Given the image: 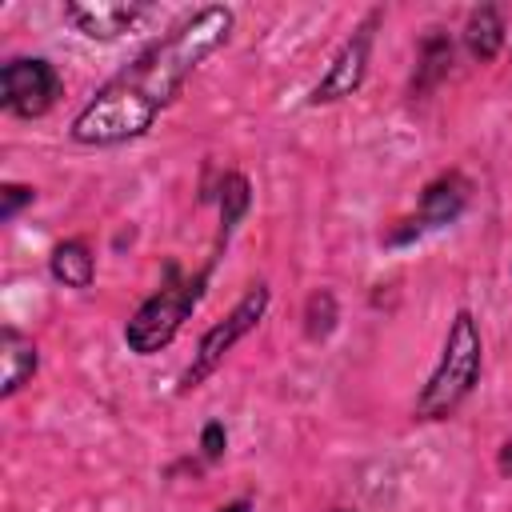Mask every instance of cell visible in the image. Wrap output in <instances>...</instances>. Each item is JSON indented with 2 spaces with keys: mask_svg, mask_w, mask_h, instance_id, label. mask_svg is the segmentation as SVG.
I'll return each instance as SVG.
<instances>
[{
  "mask_svg": "<svg viewBox=\"0 0 512 512\" xmlns=\"http://www.w3.org/2000/svg\"><path fill=\"white\" fill-rule=\"evenodd\" d=\"M32 200H36V192H32L28 184H16V180L0 184V220L12 224V220L20 216V208H28Z\"/></svg>",
  "mask_w": 512,
  "mask_h": 512,
  "instance_id": "obj_14",
  "label": "cell"
},
{
  "mask_svg": "<svg viewBox=\"0 0 512 512\" xmlns=\"http://www.w3.org/2000/svg\"><path fill=\"white\" fill-rule=\"evenodd\" d=\"M480 372H484V336H480V324H476V316L468 308H456V316L448 320L440 356H436L424 388L416 392L412 416L424 420V424H436V420L456 416L460 404L476 392Z\"/></svg>",
  "mask_w": 512,
  "mask_h": 512,
  "instance_id": "obj_3",
  "label": "cell"
},
{
  "mask_svg": "<svg viewBox=\"0 0 512 512\" xmlns=\"http://www.w3.org/2000/svg\"><path fill=\"white\" fill-rule=\"evenodd\" d=\"M48 272H52V280L60 288H72V292L92 288V280H96V256H92L88 240H80V236L60 240L48 252Z\"/></svg>",
  "mask_w": 512,
  "mask_h": 512,
  "instance_id": "obj_11",
  "label": "cell"
},
{
  "mask_svg": "<svg viewBox=\"0 0 512 512\" xmlns=\"http://www.w3.org/2000/svg\"><path fill=\"white\" fill-rule=\"evenodd\" d=\"M60 16L84 40L112 44V40L128 36L148 16V4H140V0H128V4L124 0H68Z\"/></svg>",
  "mask_w": 512,
  "mask_h": 512,
  "instance_id": "obj_8",
  "label": "cell"
},
{
  "mask_svg": "<svg viewBox=\"0 0 512 512\" xmlns=\"http://www.w3.org/2000/svg\"><path fill=\"white\" fill-rule=\"evenodd\" d=\"M504 40H508V24H504V12L496 4H480V8L468 12V20H464V48H468L472 60L492 64L500 56Z\"/></svg>",
  "mask_w": 512,
  "mask_h": 512,
  "instance_id": "obj_10",
  "label": "cell"
},
{
  "mask_svg": "<svg viewBox=\"0 0 512 512\" xmlns=\"http://www.w3.org/2000/svg\"><path fill=\"white\" fill-rule=\"evenodd\" d=\"M224 452H228V432H224L220 420H208V424L200 428V456H204L208 464H216V460H224Z\"/></svg>",
  "mask_w": 512,
  "mask_h": 512,
  "instance_id": "obj_15",
  "label": "cell"
},
{
  "mask_svg": "<svg viewBox=\"0 0 512 512\" xmlns=\"http://www.w3.org/2000/svg\"><path fill=\"white\" fill-rule=\"evenodd\" d=\"M332 512H356V508H332Z\"/></svg>",
  "mask_w": 512,
  "mask_h": 512,
  "instance_id": "obj_18",
  "label": "cell"
},
{
  "mask_svg": "<svg viewBox=\"0 0 512 512\" xmlns=\"http://www.w3.org/2000/svg\"><path fill=\"white\" fill-rule=\"evenodd\" d=\"M64 80L44 56H12L0 68V108L16 120H40L56 108Z\"/></svg>",
  "mask_w": 512,
  "mask_h": 512,
  "instance_id": "obj_5",
  "label": "cell"
},
{
  "mask_svg": "<svg viewBox=\"0 0 512 512\" xmlns=\"http://www.w3.org/2000/svg\"><path fill=\"white\" fill-rule=\"evenodd\" d=\"M384 20L380 8H372L356 28L352 36L332 52L328 68L320 72V80L308 88V104L320 108V104H336V100H348L360 92L364 76H368V60H372V40H376V24Z\"/></svg>",
  "mask_w": 512,
  "mask_h": 512,
  "instance_id": "obj_6",
  "label": "cell"
},
{
  "mask_svg": "<svg viewBox=\"0 0 512 512\" xmlns=\"http://www.w3.org/2000/svg\"><path fill=\"white\" fill-rule=\"evenodd\" d=\"M496 468L504 472V476H512V436L500 444V456H496Z\"/></svg>",
  "mask_w": 512,
  "mask_h": 512,
  "instance_id": "obj_16",
  "label": "cell"
},
{
  "mask_svg": "<svg viewBox=\"0 0 512 512\" xmlns=\"http://www.w3.org/2000/svg\"><path fill=\"white\" fill-rule=\"evenodd\" d=\"M228 240H232V228H216V244H212V252H208V260L196 268V272H180L176 264H168V276H164V284L128 316V324H124V344H128V352H136V356H156V352H164L176 336H180V328H184V320L196 312V304L204 300V292H208V284H212V272H216V264H220V256H224V248H228Z\"/></svg>",
  "mask_w": 512,
  "mask_h": 512,
  "instance_id": "obj_2",
  "label": "cell"
},
{
  "mask_svg": "<svg viewBox=\"0 0 512 512\" xmlns=\"http://www.w3.org/2000/svg\"><path fill=\"white\" fill-rule=\"evenodd\" d=\"M452 68V40L440 28H428V36L416 48V72H412V92H428L440 84Z\"/></svg>",
  "mask_w": 512,
  "mask_h": 512,
  "instance_id": "obj_12",
  "label": "cell"
},
{
  "mask_svg": "<svg viewBox=\"0 0 512 512\" xmlns=\"http://www.w3.org/2000/svg\"><path fill=\"white\" fill-rule=\"evenodd\" d=\"M216 512H252V500H244V496H240V500H228V504H220Z\"/></svg>",
  "mask_w": 512,
  "mask_h": 512,
  "instance_id": "obj_17",
  "label": "cell"
},
{
  "mask_svg": "<svg viewBox=\"0 0 512 512\" xmlns=\"http://www.w3.org/2000/svg\"><path fill=\"white\" fill-rule=\"evenodd\" d=\"M268 304H272V288L260 280V284H252L220 320L208 324V332L196 340V352H192V360H188V368H184V376H180V396L192 392V388H200V384L228 360V352L268 316Z\"/></svg>",
  "mask_w": 512,
  "mask_h": 512,
  "instance_id": "obj_4",
  "label": "cell"
},
{
  "mask_svg": "<svg viewBox=\"0 0 512 512\" xmlns=\"http://www.w3.org/2000/svg\"><path fill=\"white\" fill-rule=\"evenodd\" d=\"M468 192H472V188H468V180H464L460 172H444V176L428 180L424 192H420L416 212H412L408 220H400V228L388 236V244H408V240H416V236H424V232H436V228L452 224V220L464 212Z\"/></svg>",
  "mask_w": 512,
  "mask_h": 512,
  "instance_id": "obj_7",
  "label": "cell"
},
{
  "mask_svg": "<svg viewBox=\"0 0 512 512\" xmlns=\"http://www.w3.org/2000/svg\"><path fill=\"white\" fill-rule=\"evenodd\" d=\"M0 368H4V376H0V396L12 400V396L36 376V368H40V348H36V340L24 336L20 328L4 324V328H0Z\"/></svg>",
  "mask_w": 512,
  "mask_h": 512,
  "instance_id": "obj_9",
  "label": "cell"
},
{
  "mask_svg": "<svg viewBox=\"0 0 512 512\" xmlns=\"http://www.w3.org/2000/svg\"><path fill=\"white\" fill-rule=\"evenodd\" d=\"M236 12L228 4H204L176 20L160 40H152L132 64L96 88V96L72 116L68 136L84 148H112L144 136L156 116L180 96L188 76L228 44Z\"/></svg>",
  "mask_w": 512,
  "mask_h": 512,
  "instance_id": "obj_1",
  "label": "cell"
},
{
  "mask_svg": "<svg viewBox=\"0 0 512 512\" xmlns=\"http://www.w3.org/2000/svg\"><path fill=\"white\" fill-rule=\"evenodd\" d=\"M332 324H336V300H332V292H312L308 296V308H304V332H308V340H324L328 332H332Z\"/></svg>",
  "mask_w": 512,
  "mask_h": 512,
  "instance_id": "obj_13",
  "label": "cell"
}]
</instances>
